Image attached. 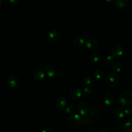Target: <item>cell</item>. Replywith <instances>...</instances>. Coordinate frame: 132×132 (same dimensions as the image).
Returning a JSON list of instances; mask_svg holds the SVG:
<instances>
[{
	"label": "cell",
	"instance_id": "e0dca14e",
	"mask_svg": "<svg viewBox=\"0 0 132 132\" xmlns=\"http://www.w3.org/2000/svg\"><path fill=\"white\" fill-rule=\"evenodd\" d=\"M85 40L83 38L77 37L75 38L73 41L74 45L76 47H80L85 43Z\"/></svg>",
	"mask_w": 132,
	"mask_h": 132
},
{
	"label": "cell",
	"instance_id": "52a82bcc",
	"mask_svg": "<svg viewBox=\"0 0 132 132\" xmlns=\"http://www.w3.org/2000/svg\"><path fill=\"white\" fill-rule=\"evenodd\" d=\"M86 46L89 50H93L96 49L98 46V42L93 39H88L85 42Z\"/></svg>",
	"mask_w": 132,
	"mask_h": 132
},
{
	"label": "cell",
	"instance_id": "3957f363",
	"mask_svg": "<svg viewBox=\"0 0 132 132\" xmlns=\"http://www.w3.org/2000/svg\"><path fill=\"white\" fill-rule=\"evenodd\" d=\"M106 81L109 86L114 87L119 82L118 75L115 72H110L106 77Z\"/></svg>",
	"mask_w": 132,
	"mask_h": 132
},
{
	"label": "cell",
	"instance_id": "1f68e13d",
	"mask_svg": "<svg viewBox=\"0 0 132 132\" xmlns=\"http://www.w3.org/2000/svg\"><path fill=\"white\" fill-rule=\"evenodd\" d=\"M105 2H108V3H110V2H112L113 0H104Z\"/></svg>",
	"mask_w": 132,
	"mask_h": 132
},
{
	"label": "cell",
	"instance_id": "5b68a950",
	"mask_svg": "<svg viewBox=\"0 0 132 132\" xmlns=\"http://www.w3.org/2000/svg\"><path fill=\"white\" fill-rule=\"evenodd\" d=\"M67 100L63 96L58 97L55 101L56 107L60 110H62L65 109L67 107Z\"/></svg>",
	"mask_w": 132,
	"mask_h": 132
},
{
	"label": "cell",
	"instance_id": "7c38bea8",
	"mask_svg": "<svg viewBox=\"0 0 132 132\" xmlns=\"http://www.w3.org/2000/svg\"><path fill=\"white\" fill-rule=\"evenodd\" d=\"M60 37V34L58 30H53L51 31L48 34L49 39L53 42L57 41L59 39Z\"/></svg>",
	"mask_w": 132,
	"mask_h": 132
},
{
	"label": "cell",
	"instance_id": "277c9868",
	"mask_svg": "<svg viewBox=\"0 0 132 132\" xmlns=\"http://www.w3.org/2000/svg\"><path fill=\"white\" fill-rule=\"evenodd\" d=\"M77 110L81 116L86 115L89 111L88 105L84 101H80L77 105Z\"/></svg>",
	"mask_w": 132,
	"mask_h": 132
},
{
	"label": "cell",
	"instance_id": "83f0119b",
	"mask_svg": "<svg viewBox=\"0 0 132 132\" xmlns=\"http://www.w3.org/2000/svg\"><path fill=\"white\" fill-rule=\"evenodd\" d=\"M116 127L118 129H121L123 127V124L121 122H118L116 123Z\"/></svg>",
	"mask_w": 132,
	"mask_h": 132
},
{
	"label": "cell",
	"instance_id": "f546056e",
	"mask_svg": "<svg viewBox=\"0 0 132 132\" xmlns=\"http://www.w3.org/2000/svg\"><path fill=\"white\" fill-rule=\"evenodd\" d=\"M41 132H53V131L50 129H45L43 130Z\"/></svg>",
	"mask_w": 132,
	"mask_h": 132
},
{
	"label": "cell",
	"instance_id": "9a60e30c",
	"mask_svg": "<svg viewBox=\"0 0 132 132\" xmlns=\"http://www.w3.org/2000/svg\"><path fill=\"white\" fill-rule=\"evenodd\" d=\"M128 4V0H115V5L118 8L121 9L127 8Z\"/></svg>",
	"mask_w": 132,
	"mask_h": 132
},
{
	"label": "cell",
	"instance_id": "f1b7e54d",
	"mask_svg": "<svg viewBox=\"0 0 132 132\" xmlns=\"http://www.w3.org/2000/svg\"><path fill=\"white\" fill-rule=\"evenodd\" d=\"M9 1L12 4H16L19 1V0H9Z\"/></svg>",
	"mask_w": 132,
	"mask_h": 132
},
{
	"label": "cell",
	"instance_id": "4dcf8cb0",
	"mask_svg": "<svg viewBox=\"0 0 132 132\" xmlns=\"http://www.w3.org/2000/svg\"><path fill=\"white\" fill-rule=\"evenodd\" d=\"M97 132H107V131H106L104 129H101V130H99Z\"/></svg>",
	"mask_w": 132,
	"mask_h": 132
},
{
	"label": "cell",
	"instance_id": "2e32d148",
	"mask_svg": "<svg viewBox=\"0 0 132 132\" xmlns=\"http://www.w3.org/2000/svg\"><path fill=\"white\" fill-rule=\"evenodd\" d=\"M82 84L87 87H91L94 84V80L90 77H85L82 80Z\"/></svg>",
	"mask_w": 132,
	"mask_h": 132
},
{
	"label": "cell",
	"instance_id": "5bb4252c",
	"mask_svg": "<svg viewBox=\"0 0 132 132\" xmlns=\"http://www.w3.org/2000/svg\"><path fill=\"white\" fill-rule=\"evenodd\" d=\"M34 77L37 81H41L44 77V72L40 69H38L34 73Z\"/></svg>",
	"mask_w": 132,
	"mask_h": 132
},
{
	"label": "cell",
	"instance_id": "7a4b0ae2",
	"mask_svg": "<svg viewBox=\"0 0 132 132\" xmlns=\"http://www.w3.org/2000/svg\"><path fill=\"white\" fill-rule=\"evenodd\" d=\"M81 117L79 114L72 113L68 119V124L71 127H76L80 122Z\"/></svg>",
	"mask_w": 132,
	"mask_h": 132
},
{
	"label": "cell",
	"instance_id": "cb8c5ba5",
	"mask_svg": "<svg viewBox=\"0 0 132 132\" xmlns=\"http://www.w3.org/2000/svg\"><path fill=\"white\" fill-rule=\"evenodd\" d=\"M82 93L86 96H90L92 94V90L88 87H86L83 90Z\"/></svg>",
	"mask_w": 132,
	"mask_h": 132
},
{
	"label": "cell",
	"instance_id": "d6986e66",
	"mask_svg": "<svg viewBox=\"0 0 132 132\" xmlns=\"http://www.w3.org/2000/svg\"><path fill=\"white\" fill-rule=\"evenodd\" d=\"M124 129L127 132H132V120L127 121L123 125Z\"/></svg>",
	"mask_w": 132,
	"mask_h": 132
},
{
	"label": "cell",
	"instance_id": "ac0fdd59",
	"mask_svg": "<svg viewBox=\"0 0 132 132\" xmlns=\"http://www.w3.org/2000/svg\"><path fill=\"white\" fill-rule=\"evenodd\" d=\"M93 76L97 79H102L104 76V72L100 70H96L94 71L93 72Z\"/></svg>",
	"mask_w": 132,
	"mask_h": 132
},
{
	"label": "cell",
	"instance_id": "603a6c76",
	"mask_svg": "<svg viewBox=\"0 0 132 132\" xmlns=\"http://www.w3.org/2000/svg\"><path fill=\"white\" fill-rule=\"evenodd\" d=\"M112 69L115 72L119 73L121 70V66L119 63H116L114 64V65H113Z\"/></svg>",
	"mask_w": 132,
	"mask_h": 132
},
{
	"label": "cell",
	"instance_id": "d4e9b609",
	"mask_svg": "<svg viewBox=\"0 0 132 132\" xmlns=\"http://www.w3.org/2000/svg\"><path fill=\"white\" fill-rule=\"evenodd\" d=\"M65 110L67 113L72 114L74 112L75 109L73 106H68L66 107V108H65Z\"/></svg>",
	"mask_w": 132,
	"mask_h": 132
},
{
	"label": "cell",
	"instance_id": "8fae6325",
	"mask_svg": "<svg viewBox=\"0 0 132 132\" xmlns=\"http://www.w3.org/2000/svg\"><path fill=\"white\" fill-rule=\"evenodd\" d=\"M7 84L10 88H13L17 86L18 84V79L14 75H11L7 79Z\"/></svg>",
	"mask_w": 132,
	"mask_h": 132
},
{
	"label": "cell",
	"instance_id": "9c48e42d",
	"mask_svg": "<svg viewBox=\"0 0 132 132\" xmlns=\"http://www.w3.org/2000/svg\"><path fill=\"white\" fill-rule=\"evenodd\" d=\"M124 49L121 45H117L113 47L112 51V55L114 58H119L123 55Z\"/></svg>",
	"mask_w": 132,
	"mask_h": 132
},
{
	"label": "cell",
	"instance_id": "4fadbf2b",
	"mask_svg": "<svg viewBox=\"0 0 132 132\" xmlns=\"http://www.w3.org/2000/svg\"><path fill=\"white\" fill-rule=\"evenodd\" d=\"M124 111L120 108H116L113 111V116L117 120H121L124 117Z\"/></svg>",
	"mask_w": 132,
	"mask_h": 132
},
{
	"label": "cell",
	"instance_id": "484cf974",
	"mask_svg": "<svg viewBox=\"0 0 132 132\" xmlns=\"http://www.w3.org/2000/svg\"><path fill=\"white\" fill-rule=\"evenodd\" d=\"M124 113L126 116H131L132 114V108L127 106L124 109Z\"/></svg>",
	"mask_w": 132,
	"mask_h": 132
},
{
	"label": "cell",
	"instance_id": "d6a6232c",
	"mask_svg": "<svg viewBox=\"0 0 132 132\" xmlns=\"http://www.w3.org/2000/svg\"><path fill=\"white\" fill-rule=\"evenodd\" d=\"M88 132H94V131L93 130H90Z\"/></svg>",
	"mask_w": 132,
	"mask_h": 132
},
{
	"label": "cell",
	"instance_id": "44dd1931",
	"mask_svg": "<svg viewBox=\"0 0 132 132\" xmlns=\"http://www.w3.org/2000/svg\"><path fill=\"white\" fill-rule=\"evenodd\" d=\"M80 122L84 124V125H86L89 123L90 122V119L89 118L86 116L84 115L81 117V119H80Z\"/></svg>",
	"mask_w": 132,
	"mask_h": 132
},
{
	"label": "cell",
	"instance_id": "6da1fadb",
	"mask_svg": "<svg viewBox=\"0 0 132 132\" xmlns=\"http://www.w3.org/2000/svg\"><path fill=\"white\" fill-rule=\"evenodd\" d=\"M120 104L123 106L127 107L132 104V92L126 91L120 94L119 97Z\"/></svg>",
	"mask_w": 132,
	"mask_h": 132
},
{
	"label": "cell",
	"instance_id": "ffe728a7",
	"mask_svg": "<svg viewBox=\"0 0 132 132\" xmlns=\"http://www.w3.org/2000/svg\"><path fill=\"white\" fill-rule=\"evenodd\" d=\"M90 59L93 62L96 63V62H98L100 60L101 57H100V56L98 54L93 53L91 55Z\"/></svg>",
	"mask_w": 132,
	"mask_h": 132
},
{
	"label": "cell",
	"instance_id": "7402d4cb",
	"mask_svg": "<svg viewBox=\"0 0 132 132\" xmlns=\"http://www.w3.org/2000/svg\"><path fill=\"white\" fill-rule=\"evenodd\" d=\"M98 111V110L97 109L95 108H92L90 109V110H89L88 113L89 116H90V117H93L97 113Z\"/></svg>",
	"mask_w": 132,
	"mask_h": 132
},
{
	"label": "cell",
	"instance_id": "4316f807",
	"mask_svg": "<svg viewBox=\"0 0 132 132\" xmlns=\"http://www.w3.org/2000/svg\"><path fill=\"white\" fill-rule=\"evenodd\" d=\"M114 59V57L112 55H109L108 56H107L106 58V61L108 63H111L113 61Z\"/></svg>",
	"mask_w": 132,
	"mask_h": 132
},
{
	"label": "cell",
	"instance_id": "8992f818",
	"mask_svg": "<svg viewBox=\"0 0 132 132\" xmlns=\"http://www.w3.org/2000/svg\"><path fill=\"white\" fill-rule=\"evenodd\" d=\"M44 71L45 74L50 77H54L57 73L56 68L53 65L51 64H46L44 68Z\"/></svg>",
	"mask_w": 132,
	"mask_h": 132
},
{
	"label": "cell",
	"instance_id": "30bf717a",
	"mask_svg": "<svg viewBox=\"0 0 132 132\" xmlns=\"http://www.w3.org/2000/svg\"><path fill=\"white\" fill-rule=\"evenodd\" d=\"M114 95L111 93H108L104 96L103 101L106 105L111 106L114 103Z\"/></svg>",
	"mask_w": 132,
	"mask_h": 132
},
{
	"label": "cell",
	"instance_id": "ba28073f",
	"mask_svg": "<svg viewBox=\"0 0 132 132\" xmlns=\"http://www.w3.org/2000/svg\"><path fill=\"white\" fill-rule=\"evenodd\" d=\"M82 93V90L79 88L74 87L71 90L70 95L71 98L76 100H78L81 96Z\"/></svg>",
	"mask_w": 132,
	"mask_h": 132
}]
</instances>
